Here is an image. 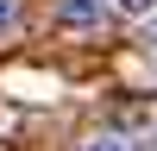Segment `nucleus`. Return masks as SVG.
<instances>
[{"label":"nucleus","mask_w":157,"mask_h":151,"mask_svg":"<svg viewBox=\"0 0 157 151\" xmlns=\"http://www.w3.org/2000/svg\"><path fill=\"white\" fill-rule=\"evenodd\" d=\"M19 25V0H0V32H13Z\"/></svg>","instance_id":"obj_4"},{"label":"nucleus","mask_w":157,"mask_h":151,"mask_svg":"<svg viewBox=\"0 0 157 151\" xmlns=\"http://www.w3.org/2000/svg\"><path fill=\"white\" fill-rule=\"evenodd\" d=\"M113 6H120V13H132V19H151V13H157V0H113Z\"/></svg>","instance_id":"obj_3"},{"label":"nucleus","mask_w":157,"mask_h":151,"mask_svg":"<svg viewBox=\"0 0 157 151\" xmlns=\"http://www.w3.org/2000/svg\"><path fill=\"white\" fill-rule=\"evenodd\" d=\"M145 44L157 50V13H151V19H145Z\"/></svg>","instance_id":"obj_5"},{"label":"nucleus","mask_w":157,"mask_h":151,"mask_svg":"<svg viewBox=\"0 0 157 151\" xmlns=\"http://www.w3.org/2000/svg\"><path fill=\"white\" fill-rule=\"evenodd\" d=\"M113 13V0H57V25L63 32H101Z\"/></svg>","instance_id":"obj_1"},{"label":"nucleus","mask_w":157,"mask_h":151,"mask_svg":"<svg viewBox=\"0 0 157 151\" xmlns=\"http://www.w3.org/2000/svg\"><path fill=\"white\" fill-rule=\"evenodd\" d=\"M82 151H138V145H132L126 132H94V138H88Z\"/></svg>","instance_id":"obj_2"}]
</instances>
